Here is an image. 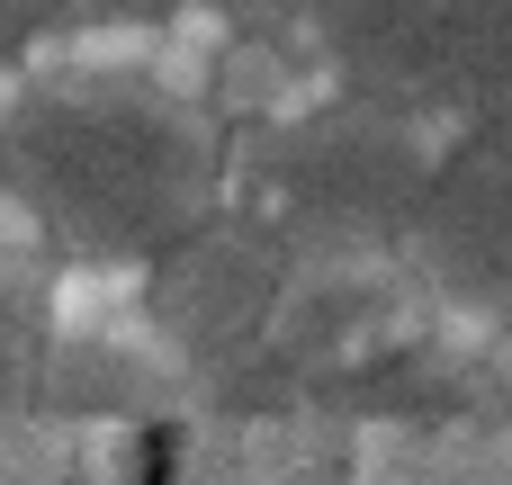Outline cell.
<instances>
[{
    "mask_svg": "<svg viewBox=\"0 0 512 485\" xmlns=\"http://www.w3.org/2000/svg\"><path fill=\"white\" fill-rule=\"evenodd\" d=\"M18 387H27V360H18V342H9V333H0V405H9V396H18Z\"/></svg>",
    "mask_w": 512,
    "mask_h": 485,
    "instance_id": "cell-7",
    "label": "cell"
},
{
    "mask_svg": "<svg viewBox=\"0 0 512 485\" xmlns=\"http://www.w3.org/2000/svg\"><path fill=\"white\" fill-rule=\"evenodd\" d=\"M225 189H234V225H252L279 261L315 252L324 270H342V261L414 234L423 189H432V153L396 108L342 99V108H306V117L261 126Z\"/></svg>",
    "mask_w": 512,
    "mask_h": 485,
    "instance_id": "cell-2",
    "label": "cell"
},
{
    "mask_svg": "<svg viewBox=\"0 0 512 485\" xmlns=\"http://www.w3.org/2000/svg\"><path fill=\"white\" fill-rule=\"evenodd\" d=\"M0 198L81 261H162L216 225L207 126L135 81H54L0 117Z\"/></svg>",
    "mask_w": 512,
    "mask_h": 485,
    "instance_id": "cell-1",
    "label": "cell"
},
{
    "mask_svg": "<svg viewBox=\"0 0 512 485\" xmlns=\"http://www.w3.org/2000/svg\"><path fill=\"white\" fill-rule=\"evenodd\" d=\"M216 9H243V0H72V18H108V27H180Z\"/></svg>",
    "mask_w": 512,
    "mask_h": 485,
    "instance_id": "cell-6",
    "label": "cell"
},
{
    "mask_svg": "<svg viewBox=\"0 0 512 485\" xmlns=\"http://www.w3.org/2000/svg\"><path fill=\"white\" fill-rule=\"evenodd\" d=\"M414 252L459 306L512 315V117L486 126L477 144H459L450 162H432Z\"/></svg>",
    "mask_w": 512,
    "mask_h": 485,
    "instance_id": "cell-4",
    "label": "cell"
},
{
    "mask_svg": "<svg viewBox=\"0 0 512 485\" xmlns=\"http://www.w3.org/2000/svg\"><path fill=\"white\" fill-rule=\"evenodd\" d=\"M324 36L378 108L512 117V0H324Z\"/></svg>",
    "mask_w": 512,
    "mask_h": 485,
    "instance_id": "cell-3",
    "label": "cell"
},
{
    "mask_svg": "<svg viewBox=\"0 0 512 485\" xmlns=\"http://www.w3.org/2000/svg\"><path fill=\"white\" fill-rule=\"evenodd\" d=\"M279 315V252L252 225H198L180 252H162V324L189 351H243Z\"/></svg>",
    "mask_w": 512,
    "mask_h": 485,
    "instance_id": "cell-5",
    "label": "cell"
}]
</instances>
